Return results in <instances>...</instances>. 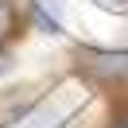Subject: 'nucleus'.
<instances>
[{
    "instance_id": "1",
    "label": "nucleus",
    "mask_w": 128,
    "mask_h": 128,
    "mask_svg": "<svg viewBox=\"0 0 128 128\" xmlns=\"http://www.w3.org/2000/svg\"><path fill=\"white\" fill-rule=\"evenodd\" d=\"M12 31H16V12H12L8 0H0V43H8Z\"/></svg>"
},
{
    "instance_id": "2",
    "label": "nucleus",
    "mask_w": 128,
    "mask_h": 128,
    "mask_svg": "<svg viewBox=\"0 0 128 128\" xmlns=\"http://www.w3.org/2000/svg\"><path fill=\"white\" fill-rule=\"evenodd\" d=\"M109 128H128V109H120L116 116H112V124H109Z\"/></svg>"
},
{
    "instance_id": "3",
    "label": "nucleus",
    "mask_w": 128,
    "mask_h": 128,
    "mask_svg": "<svg viewBox=\"0 0 128 128\" xmlns=\"http://www.w3.org/2000/svg\"><path fill=\"white\" fill-rule=\"evenodd\" d=\"M8 70H12V58H8V54H0V74H8Z\"/></svg>"
},
{
    "instance_id": "4",
    "label": "nucleus",
    "mask_w": 128,
    "mask_h": 128,
    "mask_svg": "<svg viewBox=\"0 0 128 128\" xmlns=\"http://www.w3.org/2000/svg\"><path fill=\"white\" fill-rule=\"evenodd\" d=\"M105 4H116V8H128V0H105Z\"/></svg>"
}]
</instances>
